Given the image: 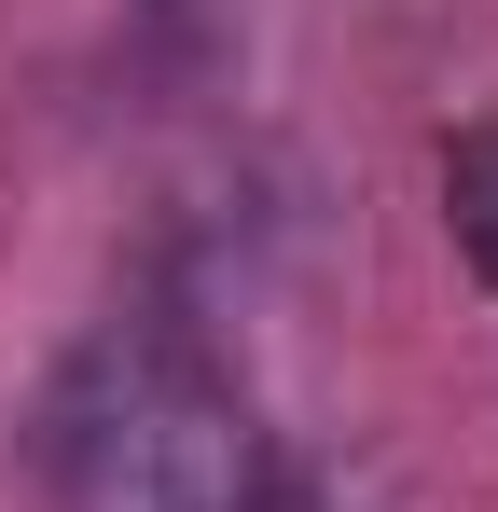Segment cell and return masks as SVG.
Wrapping results in <instances>:
<instances>
[{"mask_svg":"<svg viewBox=\"0 0 498 512\" xmlns=\"http://www.w3.org/2000/svg\"><path fill=\"white\" fill-rule=\"evenodd\" d=\"M42 485L70 512H236L263 485V429L194 319H97L42 388Z\"/></svg>","mask_w":498,"mask_h":512,"instance_id":"obj_1","label":"cell"},{"mask_svg":"<svg viewBox=\"0 0 498 512\" xmlns=\"http://www.w3.org/2000/svg\"><path fill=\"white\" fill-rule=\"evenodd\" d=\"M443 222H457V263L498 291V125H457L443 139Z\"/></svg>","mask_w":498,"mask_h":512,"instance_id":"obj_2","label":"cell"},{"mask_svg":"<svg viewBox=\"0 0 498 512\" xmlns=\"http://www.w3.org/2000/svg\"><path fill=\"white\" fill-rule=\"evenodd\" d=\"M236 512H332V499H319V471H291V457H263V485H249Z\"/></svg>","mask_w":498,"mask_h":512,"instance_id":"obj_3","label":"cell"},{"mask_svg":"<svg viewBox=\"0 0 498 512\" xmlns=\"http://www.w3.org/2000/svg\"><path fill=\"white\" fill-rule=\"evenodd\" d=\"M139 14H166V28H180V14H194V0H139Z\"/></svg>","mask_w":498,"mask_h":512,"instance_id":"obj_4","label":"cell"}]
</instances>
